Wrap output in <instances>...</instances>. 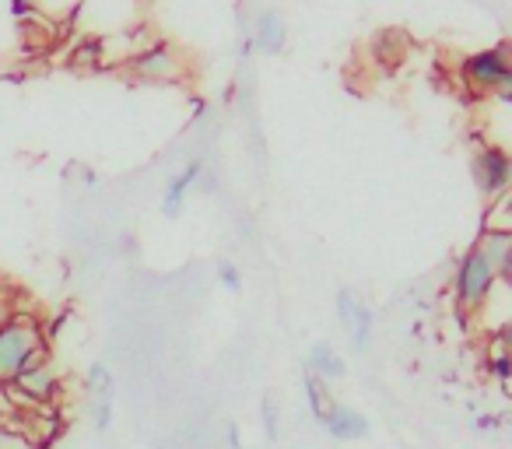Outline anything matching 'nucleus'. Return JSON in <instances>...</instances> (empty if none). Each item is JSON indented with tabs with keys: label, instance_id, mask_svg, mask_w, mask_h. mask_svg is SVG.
<instances>
[{
	"label": "nucleus",
	"instance_id": "8",
	"mask_svg": "<svg viewBox=\"0 0 512 449\" xmlns=\"http://www.w3.org/2000/svg\"><path fill=\"white\" fill-rule=\"evenodd\" d=\"M474 250L484 253V260L495 267L498 278H509V260H512V236H509V229H488L481 239H477Z\"/></svg>",
	"mask_w": 512,
	"mask_h": 449
},
{
	"label": "nucleus",
	"instance_id": "5",
	"mask_svg": "<svg viewBox=\"0 0 512 449\" xmlns=\"http://www.w3.org/2000/svg\"><path fill=\"white\" fill-rule=\"evenodd\" d=\"M509 176H512V162L502 148H484L481 155L474 158V183L484 197H491V193H505Z\"/></svg>",
	"mask_w": 512,
	"mask_h": 449
},
{
	"label": "nucleus",
	"instance_id": "21",
	"mask_svg": "<svg viewBox=\"0 0 512 449\" xmlns=\"http://www.w3.org/2000/svg\"><path fill=\"white\" fill-rule=\"evenodd\" d=\"M8 320H11V302H8V295L0 292V327H4Z\"/></svg>",
	"mask_w": 512,
	"mask_h": 449
},
{
	"label": "nucleus",
	"instance_id": "1",
	"mask_svg": "<svg viewBox=\"0 0 512 449\" xmlns=\"http://www.w3.org/2000/svg\"><path fill=\"white\" fill-rule=\"evenodd\" d=\"M43 334L32 320L25 316H11L4 327H0V383L8 386L15 376H22L29 365L43 362Z\"/></svg>",
	"mask_w": 512,
	"mask_h": 449
},
{
	"label": "nucleus",
	"instance_id": "13",
	"mask_svg": "<svg viewBox=\"0 0 512 449\" xmlns=\"http://www.w3.org/2000/svg\"><path fill=\"white\" fill-rule=\"evenodd\" d=\"M137 74H144V78H172L176 74V57H172L165 46H158V50H148L137 57Z\"/></svg>",
	"mask_w": 512,
	"mask_h": 449
},
{
	"label": "nucleus",
	"instance_id": "17",
	"mask_svg": "<svg viewBox=\"0 0 512 449\" xmlns=\"http://www.w3.org/2000/svg\"><path fill=\"white\" fill-rule=\"evenodd\" d=\"M218 281H221V288H228V292H239L242 288L239 267H235L232 260H218Z\"/></svg>",
	"mask_w": 512,
	"mask_h": 449
},
{
	"label": "nucleus",
	"instance_id": "22",
	"mask_svg": "<svg viewBox=\"0 0 512 449\" xmlns=\"http://www.w3.org/2000/svg\"><path fill=\"white\" fill-rule=\"evenodd\" d=\"M0 404H4V383H0Z\"/></svg>",
	"mask_w": 512,
	"mask_h": 449
},
{
	"label": "nucleus",
	"instance_id": "20",
	"mask_svg": "<svg viewBox=\"0 0 512 449\" xmlns=\"http://www.w3.org/2000/svg\"><path fill=\"white\" fill-rule=\"evenodd\" d=\"M491 369H495V376L502 379V383H505V379L512 376V369H509V358H505V355H498L495 362H491Z\"/></svg>",
	"mask_w": 512,
	"mask_h": 449
},
{
	"label": "nucleus",
	"instance_id": "11",
	"mask_svg": "<svg viewBox=\"0 0 512 449\" xmlns=\"http://www.w3.org/2000/svg\"><path fill=\"white\" fill-rule=\"evenodd\" d=\"M197 176H200V162H190L169 186H165V197H162V214H165V218H176V214L183 211L186 190L197 183Z\"/></svg>",
	"mask_w": 512,
	"mask_h": 449
},
{
	"label": "nucleus",
	"instance_id": "19",
	"mask_svg": "<svg viewBox=\"0 0 512 449\" xmlns=\"http://www.w3.org/2000/svg\"><path fill=\"white\" fill-rule=\"evenodd\" d=\"M225 439H228V449H242V432L235 421H228L225 425Z\"/></svg>",
	"mask_w": 512,
	"mask_h": 449
},
{
	"label": "nucleus",
	"instance_id": "4",
	"mask_svg": "<svg viewBox=\"0 0 512 449\" xmlns=\"http://www.w3.org/2000/svg\"><path fill=\"white\" fill-rule=\"evenodd\" d=\"M337 316H341L344 330L351 334V348L362 355V351L369 348V341H372V323H376L372 309L362 306V302L355 299V292L341 288V292H337Z\"/></svg>",
	"mask_w": 512,
	"mask_h": 449
},
{
	"label": "nucleus",
	"instance_id": "14",
	"mask_svg": "<svg viewBox=\"0 0 512 449\" xmlns=\"http://www.w3.org/2000/svg\"><path fill=\"white\" fill-rule=\"evenodd\" d=\"M260 425H264L267 442L281 439V411H278V397H274V393H267V397L260 400Z\"/></svg>",
	"mask_w": 512,
	"mask_h": 449
},
{
	"label": "nucleus",
	"instance_id": "2",
	"mask_svg": "<svg viewBox=\"0 0 512 449\" xmlns=\"http://www.w3.org/2000/svg\"><path fill=\"white\" fill-rule=\"evenodd\" d=\"M498 271L484 260L481 250H470L467 257L460 260V271H456V281H453V292H456V302H460L467 313H474V309H481L484 302H488L491 288H495Z\"/></svg>",
	"mask_w": 512,
	"mask_h": 449
},
{
	"label": "nucleus",
	"instance_id": "10",
	"mask_svg": "<svg viewBox=\"0 0 512 449\" xmlns=\"http://www.w3.org/2000/svg\"><path fill=\"white\" fill-rule=\"evenodd\" d=\"M285 39H288V29H285V18L278 11H264V15L256 18V50L260 53H281L285 50Z\"/></svg>",
	"mask_w": 512,
	"mask_h": 449
},
{
	"label": "nucleus",
	"instance_id": "16",
	"mask_svg": "<svg viewBox=\"0 0 512 449\" xmlns=\"http://www.w3.org/2000/svg\"><path fill=\"white\" fill-rule=\"evenodd\" d=\"M88 386H92V393H113L116 390V383H113V376H109L106 365H92V369H88Z\"/></svg>",
	"mask_w": 512,
	"mask_h": 449
},
{
	"label": "nucleus",
	"instance_id": "3",
	"mask_svg": "<svg viewBox=\"0 0 512 449\" xmlns=\"http://www.w3.org/2000/svg\"><path fill=\"white\" fill-rule=\"evenodd\" d=\"M463 74L474 88H502V95L509 92V81H512V71H509V60H505V50H484V53H474V57L463 64Z\"/></svg>",
	"mask_w": 512,
	"mask_h": 449
},
{
	"label": "nucleus",
	"instance_id": "15",
	"mask_svg": "<svg viewBox=\"0 0 512 449\" xmlns=\"http://www.w3.org/2000/svg\"><path fill=\"white\" fill-rule=\"evenodd\" d=\"M95 428L109 432L113 428V393H99V404H95Z\"/></svg>",
	"mask_w": 512,
	"mask_h": 449
},
{
	"label": "nucleus",
	"instance_id": "6",
	"mask_svg": "<svg viewBox=\"0 0 512 449\" xmlns=\"http://www.w3.org/2000/svg\"><path fill=\"white\" fill-rule=\"evenodd\" d=\"M323 432L334 442H362V439H369L372 421L365 418L362 411H355V407L337 404L334 411H330V418L323 421Z\"/></svg>",
	"mask_w": 512,
	"mask_h": 449
},
{
	"label": "nucleus",
	"instance_id": "18",
	"mask_svg": "<svg viewBox=\"0 0 512 449\" xmlns=\"http://www.w3.org/2000/svg\"><path fill=\"white\" fill-rule=\"evenodd\" d=\"M0 449H36V442H29L25 435H18L15 428H8L0 421Z\"/></svg>",
	"mask_w": 512,
	"mask_h": 449
},
{
	"label": "nucleus",
	"instance_id": "12",
	"mask_svg": "<svg viewBox=\"0 0 512 449\" xmlns=\"http://www.w3.org/2000/svg\"><path fill=\"white\" fill-rule=\"evenodd\" d=\"M302 390H306V404H309V414H313L316 421H327L330 418V411L337 407V400L330 397V390H327V383L323 379H316L313 372H306L302 376Z\"/></svg>",
	"mask_w": 512,
	"mask_h": 449
},
{
	"label": "nucleus",
	"instance_id": "7",
	"mask_svg": "<svg viewBox=\"0 0 512 449\" xmlns=\"http://www.w3.org/2000/svg\"><path fill=\"white\" fill-rule=\"evenodd\" d=\"M57 369H53L50 362H36L29 365V369L22 372V376H15L8 386H15V390H22L29 400H53V393H57Z\"/></svg>",
	"mask_w": 512,
	"mask_h": 449
},
{
	"label": "nucleus",
	"instance_id": "9",
	"mask_svg": "<svg viewBox=\"0 0 512 449\" xmlns=\"http://www.w3.org/2000/svg\"><path fill=\"white\" fill-rule=\"evenodd\" d=\"M316 379H323V383H334V379H344V372H348V365H344L341 351L334 348L330 341H316L313 348H309V369Z\"/></svg>",
	"mask_w": 512,
	"mask_h": 449
}]
</instances>
